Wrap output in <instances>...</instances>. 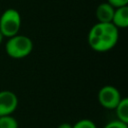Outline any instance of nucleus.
<instances>
[{
    "label": "nucleus",
    "mask_w": 128,
    "mask_h": 128,
    "mask_svg": "<svg viewBox=\"0 0 128 128\" xmlns=\"http://www.w3.org/2000/svg\"><path fill=\"white\" fill-rule=\"evenodd\" d=\"M57 128H72V124L68 123V122H63L61 123Z\"/></svg>",
    "instance_id": "ddd939ff"
},
{
    "label": "nucleus",
    "mask_w": 128,
    "mask_h": 128,
    "mask_svg": "<svg viewBox=\"0 0 128 128\" xmlns=\"http://www.w3.org/2000/svg\"><path fill=\"white\" fill-rule=\"evenodd\" d=\"M114 110L117 120H120L128 124V99L126 97H122V99L120 100V102Z\"/></svg>",
    "instance_id": "6e6552de"
},
{
    "label": "nucleus",
    "mask_w": 128,
    "mask_h": 128,
    "mask_svg": "<svg viewBox=\"0 0 128 128\" xmlns=\"http://www.w3.org/2000/svg\"><path fill=\"white\" fill-rule=\"evenodd\" d=\"M115 8L112 7L109 3L107 2H102L100 3L95 11V16L98 20V22L101 23H111L113 14H114Z\"/></svg>",
    "instance_id": "423d86ee"
},
{
    "label": "nucleus",
    "mask_w": 128,
    "mask_h": 128,
    "mask_svg": "<svg viewBox=\"0 0 128 128\" xmlns=\"http://www.w3.org/2000/svg\"><path fill=\"white\" fill-rule=\"evenodd\" d=\"M21 28V15L14 8L6 9L0 16V32L4 38H10L19 33Z\"/></svg>",
    "instance_id": "7ed1b4c3"
},
{
    "label": "nucleus",
    "mask_w": 128,
    "mask_h": 128,
    "mask_svg": "<svg viewBox=\"0 0 128 128\" xmlns=\"http://www.w3.org/2000/svg\"><path fill=\"white\" fill-rule=\"evenodd\" d=\"M72 128H97V125L91 119H80L72 125Z\"/></svg>",
    "instance_id": "9d476101"
},
{
    "label": "nucleus",
    "mask_w": 128,
    "mask_h": 128,
    "mask_svg": "<svg viewBox=\"0 0 128 128\" xmlns=\"http://www.w3.org/2000/svg\"><path fill=\"white\" fill-rule=\"evenodd\" d=\"M107 3H109L112 7L119 8V7H124V6H128V0H107Z\"/></svg>",
    "instance_id": "f8f14e48"
},
{
    "label": "nucleus",
    "mask_w": 128,
    "mask_h": 128,
    "mask_svg": "<svg viewBox=\"0 0 128 128\" xmlns=\"http://www.w3.org/2000/svg\"><path fill=\"white\" fill-rule=\"evenodd\" d=\"M18 121L12 115L0 117V128H18Z\"/></svg>",
    "instance_id": "1a4fd4ad"
},
{
    "label": "nucleus",
    "mask_w": 128,
    "mask_h": 128,
    "mask_svg": "<svg viewBox=\"0 0 128 128\" xmlns=\"http://www.w3.org/2000/svg\"><path fill=\"white\" fill-rule=\"evenodd\" d=\"M119 39V29L112 23L97 22L88 32L87 41L90 48L96 52H107L115 47Z\"/></svg>",
    "instance_id": "f257e3e1"
},
{
    "label": "nucleus",
    "mask_w": 128,
    "mask_h": 128,
    "mask_svg": "<svg viewBox=\"0 0 128 128\" xmlns=\"http://www.w3.org/2000/svg\"><path fill=\"white\" fill-rule=\"evenodd\" d=\"M117 29H124L128 27V6L116 8L113 14L112 22Z\"/></svg>",
    "instance_id": "0eeeda50"
},
{
    "label": "nucleus",
    "mask_w": 128,
    "mask_h": 128,
    "mask_svg": "<svg viewBox=\"0 0 128 128\" xmlns=\"http://www.w3.org/2000/svg\"><path fill=\"white\" fill-rule=\"evenodd\" d=\"M122 99L120 91L112 85H105L101 87L98 92V101L99 104L108 110H114Z\"/></svg>",
    "instance_id": "20e7f679"
},
{
    "label": "nucleus",
    "mask_w": 128,
    "mask_h": 128,
    "mask_svg": "<svg viewBox=\"0 0 128 128\" xmlns=\"http://www.w3.org/2000/svg\"><path fill=\"white\" fill-rule=\"evenodd\" d=\"M18 107V97L10 90L0 91V117L12 115Z\"/></svg>",
    "instance_id": "39448f33"
},
{
    "label": "nucleus",
    "mask_w": 128,
    "mask_h": 128,
    "mask_svg": "<svg viewBox=\"0 0 128 128\" xmlns=\"http://www.w3.org/2000/svg\"><path fill=\"white\" fill-rule=\"evenodd\" d=\"M3 39H4V36L2 35V33L0 32V44L2 43V41H3Z\"/></svg>",
    "instance_id": "4468645a"
},
{
    "label": "nucleus",
    "mask_w": 128,
    "mask_h": 128,
    "mask_svg": "<svg viewBox=\"0 0 128 128\" xmlns=\"http://www.w3.org/2000/svg\"><path fill=\"white\" fill-rule=\"evenodd\" d=\"M104 128H128V124L116 119V120H112L108 122L104 126Z\"/></svg>",
    "instance_id": "9b49d317"
},
{
    "label": "nucleus",
    "mask_w": 128,
    "mask_h": 128,
    "mask_svg": "<svg viewBox=\"0 0 128 128\" xmlns=\"http://www.w3.org/2000/svg\"><path fill=\"white\" fill-rule=\"evenodd\" d=\"M33 50L32 40L25 35L17 34L8 38L5 44L7 55L13 59H23L30 55Z\"/></svg>",
    "instance_id": "f03ea898"
}]
</instances>
